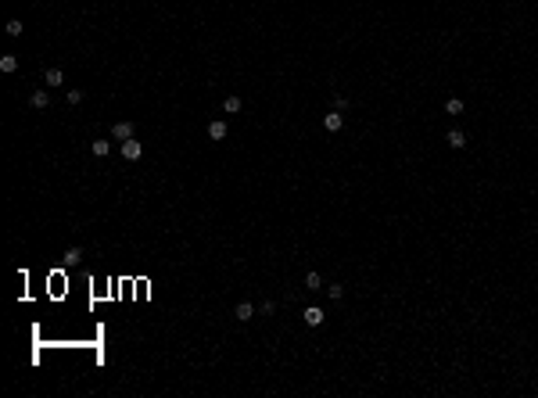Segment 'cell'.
<instances>
[{
  "label": "cell",
  "mask_w": 538,
  "mask_h": 398,
  "mask_svg": "<svg viewBox=\"0 0 538 398\" xmlns=\"http://www.w3.org/2000/svg\"><path fill=\"white\" fill-rule=\"evenodd\" d=\"M18 68V58L15 54H4V58H0V72H15Z\"/></svg>",
  "instance_id": "cell-11"
},
{
  "label": "cell",
  "mask_w": 538,
  "mask_h": 398,
  "mask_svg": "<svg viewBox=\"0 0 538 398\" xmlns=\"http://www.w3.org/2000/svg\"><path fill=\"white\" fill-rule=\"evenodd\" d=\"M108 147H111L108 140H94V144H90V151H94L97 158H104V154H108Z\"/></svg>",
  "instance_id": "cell-13"
},
{
  "label": "cell",
  "mask_w": 538,
  "mask_h": 398,
  "mask_svg": "<svg viewBox=\"0 0 538 398\" xmlns=\"http://www.w3.org/2000/svg\"><path fill=\"white\" fill-rule=\"evenodd\" d=\"M65 83V72L61 68H47V86H61Z\"/></svg>",
  "instance_id": "cell-9"
},
{
  "label": "cell",
  "mask_w": 538,
  "mask_h": 398,
  "mask_svg": "<svg viewBox=\"0 0 538 398\" xmlns=\"http://www.w3.org/2000/svg\"><path fill=\"white\" fill-rule=\"evenodd\" d=\"M348 108V97L345 94H334V111H345Z\"/></svg>",
  "instance_id": "cell-18"
},
{
  "label": "cell",
  "mask_w": 538,
  "mask_h": 398,
  "mask_svg": "<svg viewBox=\"0 0 538 398\" xmlns=\"http://www.w3.org/2000/svg\"><path fill=\"white\" fill-rule=\"evenodd\" d=\"M140 154H144V144L136 140V136H133V140H122V158H126V162H136Z\"/></svg>",
  "instance_id": "cell-1"
},
{
  "label": "cell",
  "mask_w": 538,
  "mask_h": 398,
  "mask_svg": "<svg viewBox=\"0 0 538 398\" xmlns=\"http://www.w3.org/2000/svg\"><path fill=\"white\" fill-rule=\"evenodd\" d=\"M29 104H32V108H47V104H51V94H47V90H36V94L29 97Z\"/></svg>",
  "instance_id": "cell-8"
},
{
  "label": "cell",
  "mask_w": 538,
  "mask_h": 398,
  "mask_svg": "<svg viewBox=\"0 0 538 398\" xmlns=\"http://www.w3.org/2000/svg\"><path fill=\"white\" fill-rule=\"evenodd\" d=\"M305 287L308 291H319V287H323V276H319V273H305Z\"/></svg>",
  "instance_id": "cell-10"
},
{
  "label": "cell",
  "mask_w": 538,
  "mask_h": 398,
  "mask_svg": "<svg viewBox=\"0 0 538 398\" xmlns=\"http://www.w3.org/2000/svg\"><path fill=\"white\" fill-rule=\"evenodd\" d=\"M233 316H237V320H240V323H248V320H251V316H255V305H251V301H240V305H237V309H233Z\"/></svg>",
  "instance_id": "cell-6"
},
{
  "label": "cell",
  "mask_w": 538,
  "mask_h": 398,
  "mask_svg": "<svg viewBox=\"0 0 538 398\" xmlns=\"http://www.w3.org/2000/svg\"><path fill=\"white\" fill-rule=\"evenodd\" d=\"M226 133H230V126H226L223 119H215V122H208V136H212V140H226Z\"/></svg>",
  "instance_id": "cell-3"
},
{
  "label": "cell",
  "mask_w": 538,
  "mask_h": 398,
  "mask_svg": "<svg viewBox=\"0 0 538 398\" xmlns=\"http://www.w3.org/2000/svg\"><path fill=\"white\" fill-rule=\"evenodd\" d=\"M341 126H345V115H337V111H330V115L323 119V129H327V133H337Z\"/></svg>",
  "instance_id": "cell-5"
},
{
  "label": "cell",
  "mask_w": 538,
  "mask_h": 398,
  "mask_svg": "<svg viewBox=\"0 0 538 398\" xmlns=\"http://www.w3.org/2000/svg\"><path fill=\"white\" fill-rule=\"evenodd\" d=\"M4 29H7V36H22V22H18V18H11Z\"/></svg>",
  "instance_id": "cell-16"
},
{
  "label": "cell",
  "mask_w": 538,
  "mask_h": 398,
  "mask_svg": "<svg viewBox=\"0 0 538 398\" xmlns=\"http://www.w3.org/2000/svg\"><path fill=\"white\" fill-rule=\"evenodd\" d=\"M79 258H83V251H79V248H68V251H65V262H68V266H76Z\"/></svg>",
  "instance_id": "cell-15"
},
{
  "label": "cell",
  "mask_w": 538,
  "mask_h": 398,
  "mask_svg": "<svg viewBox=\"0 0 538 398\" xmlns=\"http://www.w3.org/2000/svg\"><path fill=\"white\" fill-rule=\"evenodd\" d=\"M111 140H133V122H115L111 126Z\"/></svg>",
  "instance_id": "cell-2"
},
{
  "label": "cell",
  "mask_w": 538,
  "mask_h": 398,
  "mask_svg": "<svg viewBox=\"0 0 538 398\" xmlns=\"http://www.w3.org/2000/svg\"><path fill=\"white\" fill-rule=\"evenodd\" d=\"M445 111H449V115H460V111H463V100H460V97H449V100H445Z\"/></svg>",
  "instance_id": "cell-12"
},
{
  "label": "cell",
  "mask_w": 538,
  "mask_h": 398,
  "mask_svg": "<svg viewBox=\"0 0 538 398\" xmlns=\"http://www.w3.org/2000/svg\"><path fill=\"white\" fill-rule=\"evenodd\" d=\"M327 294H330V301H341V294H345V287H341V283H330V287H327Z\"/></svg>",
  "instance_id": "cell-17"
},
{
  "label": "cell",
  "mask_w": 538,
  "mask_h": 398,
  "mask_svg": "<svg viewBox=\"0 0 538 398\" xmlns=\"http://www.w3.org/2000/svg\"><path fill=\"white\" fill-rule=\"evenodd\" d=\"M83 100V90H68V104H79Z\"/></svg>",
  "instance_id": "cell-19"
},
{
  "label": "cell",
  "mask_w": 538,
  "mask_h": 398,
  "mask_svg": "<svg viewBox=\"0 0 538 398\" xmlns=\"http://www.w3.org/2000/svg\"><path fill=\"white\" fill-rule=\"evenodd\" d=\"M223 108L230 111V115H237V111H240V97H233V94H230V97L223 100Z\"/></svg>",
  "instance_id": "cell-14"
},
{
  "label": "cell",
  "mask_w": 538,
  "mask_h": 398,
  "mask_svg": "<svg viewBox=\"0 0 538 398\" xmlns=\"http://www.w3.org/2000/svg\"><path fill=\"white\" fill-rule=\"evenodd\" d=\"M305 323H308V326H319V323H323V309L308 305V309H305Z\"/></svg>",
  "instance_id": "cell-7"
},
{
  "label": "cell",
  "mask_w": 538,
  "mask_h": 398,
  "mask_svg": "<svg viewBox=\"0 0 538 398\" xmlns=\"http://www.w3.org/2000/svg\"><path fill=\"white\" fill-rule=\"evenodd\" d=\"M445 144L460 151V147H466V133H463V129H449V133H445Z\"/></svg>",
  "instance_id": "cell-4"
}]
</instances>
